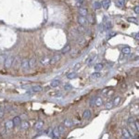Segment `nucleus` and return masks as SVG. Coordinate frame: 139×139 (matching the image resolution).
I'll list each match as a JSON object with an SVG mask.
<instances>
[{
	"label": "nucleus",
	"mask_w": 139,
	"mask_h": 139,
	"mask_svg": "<svg viewBox=\"0 0 139 139\" xmlns=\"http://www.w3.org/2000/svg\"><path fill=\"white\" fill-rule=\"evenodd\" d=\"M113 106H114V104H113V101H108L106 103V105H105V108H107V109H110V108H113Z\"/></svg>",
	"instance_id": "cd10ccee"
},
{
	"label": "nucleus",
	"mask_w": 139,
	"mask_h": 139,
	"mask_svg": "<svg viewBox=\"0 0 139 139\" xmlns=\"http://www.w3.org/2000/svg\"><path fill=\"white\" fill-rule=\"evenodd\" d=\"M60 84V80H57V79L53 80V81L51 82V83H50L51 87H58Z\"/></svg>",
	"instance_id": "f3484780"
},
{
	"label": "nucleus",
	"mask_w": 139,
	"mask_h": 139,
	"mask_svg": "<svg viewBox=\"0 0 139 139\" xmlns=\"http://www.w3.org/2000/svg\"><path fill=\"white\" fill-rule=\"evenodd\" d=\"M115 4H116V6L118 7V8H123L124 4H125V0H116V2H115Z\"/></svg>",
	"instance_id": "aec40b11"
},
{
	"label": "nucleus",
	"mask_w": 139,
	"mask_h": 139,
	"mask_svg": "<svg viewBox=\"0 0 139 139\" xmlns=\"http://www.w3.org/2000/svg\"><path fill=\"white\" fill-rule=\"evenodd\" d=\"M29 64H30V68H31V69L35 68V66H36V60H35L34 58H32V59H30V60H29Z\"/></svg>",
	"instance_id": "412c9836"
},
{
	"label": "nucleus",
	"mask_w": 139,
	"mask_h": 139,
	"mask_svg": "<svg viewBox=\"0 0 139 139\" xmlns=\"http://www.w3.org/2000/svg\"><path fill=\"white\" fill-rule=\"evenodd\" d=\"M13 123H14V125H15V126L20 125V124L21 123L20 117H19V116H16V117H14V118H13Z\"/></svg>",
	"instance_id": "6ab92c4d"
},
{
	"label": "nucleus",
	"mask_w": 139,
	"mask_h": 139,
	"mask_svg": "<svg viewBox=\"0 0 139 139\" xmlns=\"http://www.w3.org/2000/svg\"><path fill=\"white\" fill-rule=\"evenodd\" d=\"M102 104H103V99H102V97H100V96L95 97V105L96 107H100V106H102Z\"/></svg>",
	"instance_id": "0eeeda50"
},
{
	"label": "nucleus",
	"mask_w": 139,
	"mask_h": 139,
	"mask_svg": "<svg viewBox=\"0 0 139 139\" xmlns=\"http://www.w3.org/2000/svg\"><path fill=\"white\" fill-rule=\"evenodd\" d=\"M42 86L41 85H33L32 86V92H40L42 91Z\"/></svg>",
	"instance_id": "a211bd4d"
},
{
	"label": "nucleus",
	"mask_w": 139,
	"mask_h": 139,
	"mask_svg": "<svg viewBox=\"0 0 139 139\" xmlns=\"http://www.w3.org/2000/svg\"><path fill=\"white\" fill-rule=\"evenodd\" d=\"M120 102H121V96H117V97H115L114 100H113L114 106H118V105L120 104Z\"/></svg>",
	"instance_id": "c85d7f7f"
},
{
	"label": "nucleus",
	"mask_w": 139,
	"mask_h": 139,
	"mask_svg": "<svg viewBox=\"0 0 139 139\" xmlns=\"http://www.w3.org/2000/svg\"><path fill=\"white\" fill-rule=\"evenodd\" d=\"M78 32H84V28H83V26H82V25H80L79 27H78Z\"/></svg>",
	"instance_id": "4c0bfd02"
},
{
	"label": "nucleus",
	"mask_w": 139,
	"mask_h": 139,
	"mask_svg": "<svg viewBox=\"0 0 139 139\" xmlns=\"http://www.w3.org/2000/svg\"><path fill=\"white\" fill-rule=\"evenodd\" d=\"M20 65H21V69L23 70V71H28L29 69H30V64H29V60H26V59H24V60H21V63H20Z\"/></svg>",
	"instance_id": "7ed1b4c3"
},
{
	"label": "nucleus",
	"mask_w": 139,
	"mask_h": 139,
	"mask_svg": "<svg viewBox=\"0 0 139 139\" xmlns=\"http://www.w3.org/2000/svg\"><path fill=\"white\" fill-rule=\"evenodd\" d=\"M109 5H110V0H103L102 3H101V6H102L105 9H108Z\"/></svg>",
	"instance_id": "2eb2a0df"
},
{
	"label": "nucleus",
	"mask_w": 139,
	"mask_h": 139,
	"mask_svg": "<svg viewBox=\"0 0 139 139\" xmlns=\"http://www.w3.org/2000/svg\"><path fill=\"white\" fill-rule=\"evenodd\" d=\"M43 126H44V122H42V121H39V122H37V123H35L34 124V130H36V131H40L41 129H43Z\"/></svg>",
	"instance_id": "423d86ee"
},
{
	"label": "nucleus",
	"mask_w": 139,
	"mask_h": 139,
	"mask_svg": "<svg viewBox=\"0 0 139 139\" xmlns=\"http://www.w3.org/2000/svg\"><path fill=\"white\" fill-rule=\"evenodd\" d=\"M127 20H128L129 22H134V23H137V20H136L135 18H133V17H129V18L127 19Z\"/></svg>",
	"instance_id": "72a5a7b5"
},
{
	"label": "nucleus",
	"mask_w": 139,
	"mask_h": 139,
	"mask_svg": "<svg viewBox=\"0 0 139 139\" xmlns=\"http://www.w3.org/2000/svg\"><path fill=\"white\" fill-rule=\"evenodd\" d=\"M70 51H71V46H70V45H66V46L62 48V50H61L62 54H66V53H68V52H70Z\"/></svg>",
	"instance_id": "4be33fe9"
},
{
	"label": "nucleus",
	"mask_w": 139,
	"mask_h": 139,
	"mask_svg": "<svg viewBox=\"0 0 139 139\" xmlns=\"http://www.w3.org/2000/svg\"><path fill=\"white\" fill-rule=\"evenodd\" d=\"M64 89H65V90H71V89H72V86H71V84L66 83V84L64 85Z\"/></svg>",
	"instance_id": "e433bc0d"
},
{
	"label": "nucleus",
	"mask_w": 139,
	"mask_h": 139,
	"mask_svg": "<svg viewBox=\"0 0 139 139\" xmlns=\"http://www.w3.org/2000/svg\"><path fill=\"white\" fill-rule=\"evenodd\" d=\"M122 52H123V54H124V55H129L131 53V48L129 46H125V47L123 48Z\"/></svg>",
	"instance_id": "5701e85b"
},
{
	"label": "nucleus",
	"mask_w": 139,
	"mask_h": 139,
	"mask_svg": "<svg viewBox=\"0 0 139 139\" xmlns=\"http://www.w3.org/2000/svg\"><path fill=\"white\" fill-rule=\"evenodd\" d=\"M4 113H5V111L2 108H0V118H2L4 116Z\"/></svg>",
	"instance_id": "a19ab883"
},
{
	"label": "nucleus",
	"mask_w": 139,
	"mask_h": 139,
	"mask_svg": "<svg viewBox=\"0 0 139 139\" xmlns=\"http://www.w3.org/2000/svg\"><path fill=\"white\" fill-rule=\"evenodd\" d=\"M135 127H136V131L139 132V121H135Z\"/></svg>",
	"instance_id": "58836bf2"
},
{
	"label": "nucleus",
	"mask_w": 139,
	"mask_h": 139,
	"mask_svg": "<svg viewBox=\"0 0 139 139\" xmlns=\"http://www.w3.org/2000/svg\"><path fill=\"white\" fill-rule=\"evenodd\" d=\"M91 116H92V114H91V111H90L89 109H85V110L83 111V119H90Z\"/></svg>",
	"instance_id": "f8f14e48"
},
{
	"label": "nucleus",
	"mask_w": 139,
	"mask_h": 139,
	"mask_svg": "<svg viewBox=\"0 0 139 139\" xmlns=\"http://www.w3.org/2000/svg\"><path fill=\"white\" fill-rule=\"evenodd\" d=\"M135 12L136 14H139V6H136V7L135 8Z\"/></svg>",
	"instance_id": "ea45409f"
},
{
	"label": "nucleus",
	"mask_w": 139,
	"mask_h": 139,
	"mask_svg": "<svg viewBox=\"0 0 139 139\" xmlns=\"http://www.w3.org/2000/svg\"><path fill=\"white\" fill-rule=\"evenodd\" d=\"M93 6H94V8H95V9H99V8H101V4L98 3V2H95V3L93 4Z\"/></svg>",
	"instance_id": "473e14b6"
},
{
	"label": "nucleus",
	"mask_w": 139,
	"mask_h": 139,
	"mask_svg": "<svg viewBox=\"0 0 139 139\" xmlns=\"http://www.w3.org/2000/svg\"><path fill=\"white\" fill-rule=\"evenodd\" d=\"M29 127H30V124H29L28 122H26V121L21 122V123H20V128H21L22 130H27Z\"/></svg>",
	"instance_id": "4468645a"
},
{
	"label": "nucleus",
	"mask_w": 139,
	"mask_h": 139,
	"mask_svg": "<svg viewBox=\"0 0 139 139\" xmlns=\"http://www.w3.org/2000/svg\"><path fill=\"white\" fill-rule=\"evenodd\" d=\"M72 125H73L72 120H71V119H66V120L64 121V126H66V127H71Z\"/></svg>",
	"instance_id": "dca6fc26"
},
{
	"label": "nucleus",
	"mask_w": 139,
	"mask_h": 139,
	"mask_svg": "<svg viewBox=\"0 0 139 139\" xmlns=\"http://www.w3.org/2000/svg\"><path fill=\"white\" fill-rule=\"evenodd\" d=\"M80 67H81V63L78 62V63H76V64H74V66H73V70H74V71H77V70L80 69Z\"/></svg>",
	"instance_id": "c9c22d12"
},
{
	"label": "nucleus",
	"mask_w": 139,
	"mask_h": 139,
	"mask_svg": "<svg viewBox=\"0 0 139 139\" xmlns=\"http://www.w3.org/2000/svg\"><path fill=\"white\" fill-rule=\"evenodd\" d=\"M135 38L136 40H139V33H135Z\"/></svg>",
	"instance_id": "79ce46f5"
},
{
	"label": "nucleus",
	"mask_w": 139,
	"mask_h": 139,
	"mask_svg": "<svg viewBox=\"0 0 139 139\" xmlns=\"http://www.w3.org/2000/svg\"><path fill=\"white\" fill-rule=\"evenodd\" d=\"M5 126H6V128L7 129H12L15 125H14V123H13V121H11V120H9V121H7L6 122V123H5Z\"/></svg>",
	"instance_id": "ddd939ff"
},
{
	"label": "nucleus",
	"mask_w": 139,
	"mask_h": 139,
	"mask_svg": "<svg viewBox=\"0 0 139 139\" xmlns=\"http://www.w3.org/2000/svg\"><path fill=\"white\" fill-rule=\"evenodd\" d=\"M78 11H79L80 16H83V17H86L87 14H88V10L85 8H80Z\"/></svg>",
	"instance_id": "9d476101"
},
{
	"label": "nucleus",
	"mask_w": 139,
	"mask_h": 139,
	"mask_svg": "<svg viewBox=\"0 0 139 139\" xmlns=\"http://www.w3.org/2000/svg\"><path fill=\"white\" fill-rule=\"evenodd\" d=\"M7 58H8V56L6 54H0V64H4Z\"/></svg>",
	"instance_id": "a878e982"
},
{
	"label": "nucleus",
	"mask_w": 139,
	"mask_h": 139,
	"mask_svg": "<svg viewBox=\"0 0 139 139\" xmlns=\"http://www.w3.org/2000/svg\"><path fill=\"white\" fill-rule=\"evenodd\" d=\"M60 59H61V56L60 55H55L52 59H51V64H55V63H57L58 61H60Z\"/></svg>",
	"instance_id": "9b49d317"
},
{
	"label": "nucleus",
	"mask_w": 139,
	"mask_h": 139,
	"mask_svg": "<svg viewBox=\"0 0 139 139\" xmlns=\"http://www.w3.org/2000/svg\"><path fill=\"white\" fill-rule=\"evenodd\" d=\"M13 62H14V58H13L12 56H9V57H8V58H7V60H6V61H5V63H4V65H5V68H7V69L10 68V67L12 66Z\"/></svg>",
	"instance_id": "f03ea898"
},
{
	"label": "nucleus",
	"mask_w": 139,
	"mask_h": 139,
	"mask_svg": "<svg viewBox=\"0 0 139 139\" xmlns=\"http://www.w3.org/2000/svg\"><path fill=\"white\" fill-rule=\"evenodd\" d=\"M105 26H106V29H108V30H110L112 28V23H111V21L109 20L105 22Z\"/></svg>",
	"instance_id": "c756f323"
},
{
	"label": "nucleus",
	"mask_w": 139,
	"mask_h": 139,
	"mask_svg": "<svg viewBox=\"0 0 139 139\" xmlns=\"http://www.w3.org/2000/svg\"><path fill=\"white\" fill-rule=\"evenodd\" d=\"M100 76H101V73H100L99 71L93 72L92 74H91V78H92V79H97V78H99Z\"/></svg>",
	"instance_id": "bb28decb"
},
{
	"label": "nucleus",
	"mask_w": 139,
	"mask_h": 139,
	"mask_svg": "<svg viewBox=\"0 0 139 139\" xmlns=\"http://www.w3.org/2000/svg\"><path fill=\"white\" fill-rule=\"evenodd\" d=\"M95 55H92V56H90V57L85 60V62H86L87 64H90V63L95 60Z\"/></svg>",
	"instance_id": "7c9ffc66"
},
{
	"label": "nucleus",
	"mask_w": 139,
	"mask_h": 139,
	"mask_svg": "<svg viewBox=\"0 0 139 139\" xmlns=\"http://www.w3.org/2000/svg\"><path fill=\"white\" fill-rule=\"evenodd\" d=\"M59 130H60V134H64V132H65V126H63V125H60L59 126Z\"/></svg>",
	"instance_id": "f704fd0d"
},
{
	"label": "nucleus",
	"mask_w": 139,
	"mask_h": 139,
	"mask_svg": "<svg viewBox=\"0 0 139 139\" xmlns=\"http://www.w3.org/2000/svg\"><path fill=\"white\" fill-rule=\"evenodd\" d=\"M76 77H77V73L74 72V71L69 72V73L67 74V78H68V79H75Z\"/></svg>",
	"instance_id": "393cba45"
},
{
	"label": "nucleus",
	"mask_w": 139,
	"mask_h": 139,
	"mask_svg": "<svg viewBox=\"0 0 139 139\" xmlns=\"http://www.w3.org/2000/svg\"><path fill=\"white\" fill-rule=\"evenodd\" d=\"M52 134H53V136L55 138H60V136L61 135L60 132V130H59V127H55L53 129V131H52Z\"/></svg>",
	"instance_id": "6e6552de"
},
{
	"label": "nucleus",
	"mask_w": 139,
	"mask_h": 139,
	"mask_svg": "<svg viewBox=\"0 0 139 139\" xmlns=\"http://www.w3.org/2000/svg\"><path fill=\"white\" fill-rule=\"evenodd\" d=\"M50 62H51V59L48 58V57H44V58H42L41 60H40V63H41L42 65H44V66H46V65L50 64Z\"/></svg>",
	"instance_id": "39448f33"
},
{
	"label": "nucleus",
	"mask_w": 139,
	"mask_h": 139,
	"mask_svg": "<svg viewBox=\"0 0 139 139\" xmlns=\"http://www.w3.org/2000/svg\"><path fill=\"white\" fill-rule=\"evenodd\" d=\"M128 125L132 129V133H133V135H134V133L136 131V127H135V121L134 120L133 117H130L128 119Z\"/></svg>",
	"instance_id": "f257e3e1"
},
{
	"label": "nucleus",
	"mask_w": 139,
	"mask_h": 139,
	"mask_svg": "<svg viewBox=\"0 0 139 139\" xmlns=\"http://www.w3.org/2000/svg\"><path fill=\"white\" fill-rule=\"evenodd\" d=\"M77 20L79 25H82V26H85L88 23V20H86V18L85 17H83V16H78Z\"/></svg>",
	"instance_id": "20e7f679"
},
{
	"label": "nucleus",
	"mask_w": 139,
	"mask_h": 139,
	"mask_svg": "<svg viewBox=\"0 0 139 139\" xmlns=\"http://www.w3.org/2000/svg\"><path fill=\"white\" fill-rule=\"evenodd\" d=\"M123 136L124 138L126 139H132V136H131V134H130V132L126 129V128H124L123 129Z\"/></svg>",
	"instance_id": "1a4fd4ad"
},
{
	"label": "nucleus",
	"mask_w": 139,
	"mask_h": 139,
	"mask_svg": "<svg viewBox=\"0 0 139 139\" xmlns=\"http://www.w3.org/2000/svg\"><path fill=\"white\" fill-rule=\"evenodd\" d=\"M94 69H95V71H101V70L103 69V64H102V63H97V64L95 65Z\"/></svg>",
	"instance_id": "b1692460"
},
{
	"label": "nucleus",
	"mask_w": 139,
	"mask_h": 139,
	"mask_svg": "<svg viewBox=\"0 0 139 139\" xmlns=\"http://www.w3.org/2000/svg\"><path fill=\"white\" fill-rule=\"evenodd\" d=\"M101 94L103 95H109V89L108 88H104L102 91H101Z\"/></svg>",
	"instance_id": "2f4dec72"
}]
</instances>
